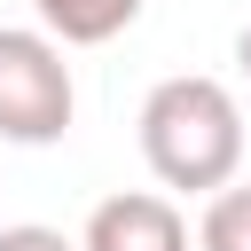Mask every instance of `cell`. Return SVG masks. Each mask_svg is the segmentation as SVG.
Returning a JSON list of instances; mask_svg holds the SVG:
<instances>
[{
    "label": "cell",
    "mask_w": 251,
    "mask_h": 251,
    "mask_svg": "<svg viewBox=\"0 0 251 251\" xmlns=\"http://www.w3.org/2000/svg\"><path fill=\"white\" fill-rule=\"evenodd\" d=\"M141 165L180 188V196H212L235 180L243 165V110L220 78L204 71H180V78H157L149 102H141Z\"/></svg>",
    "instance_id": "obj_1"
},
{
    "label": "cell",
    "mask_w": 251,
    "mask_h": 251,
    "mask_svg": "<svg viewBox=\"0 0 251 251\" xmlns=\"http://www.w3.org/2000/svg\"><path fill=\"white\" fill-rule=\"evenodd\" d=\"M31 16L55 47H110L118 31H133L141 0H31Z\"/></svg>",
    "instance_id": "obj_4"
},
{
    "label": "cell",
    "mask_w": 251,
    "mask_h": 251,
    "mask_svg": "<svg viewBox=\"0 0 251 251\" xmlns=\"http://www.w3.org/2000/svg\"><path fill=\"white\" fill-rule=\"evenodd\" d=\"M71 110H78V86L63 47L31 24H0V141L47 149L71 133Z\"/></svg>",
    "instance_id": "obj_2"
},
{
    "label": "cell",
    "mask_w": 251,
    "mask_h": 251,
    "mask_svg": "<svg viewBox=\"0 0 251 251\" xmlns=\"http://www.w3.org/2000/svg\"><path fill=\"white\" fill-rule=\"evenodd\" d=\"M78 251H188V220L173 212V196L126 188V196H102L86 212Z\"/></svg>",
    "instance_id": "obj_3"
},
{
    "label": "cell",
    "mask_w": 251,
    "mask_h": 251,
    "mask_svg": "<svg viewBox=\"0 0 251 251\" xmlns=\"http://www.w3.org/2000/svg\"><path fill=\"white\" fill-rule=\"evenodd\" d=\"M235 63H243V78H251V24L235 31Z\"/></svg>",
    "instance_id": "obj_7"
},
{
    "label": "cell",
    "mask_w": 251,
    "mask_h": 251,
    "mask_svg": "<svg viewBox=\"0 0 251 251\" xmlns=\"http://www.w3.org/2000/svg\"><path fill=\"white\" fill-rule=\"evenodd\" d=\"M196 251H251V180L212 188L204 227H196Z\"/></svg>",
    "instance_id": "obj_5"
},
{
    "label": "cell",
    "mask_w": 251,
    "mask_h": 251,
    "mask_svg": "<svg viewBox=\"0 0 251 251\" xmlns=\"http://www.w3.org/2000/svg\"><path fill=\"white\" fill-rule=\"evenodd\" d=\"M0 251H78V235L39 227V220H16V227H0Z\"/></svg>",
    "instance_id": "obj_6"
}]
</instances>
